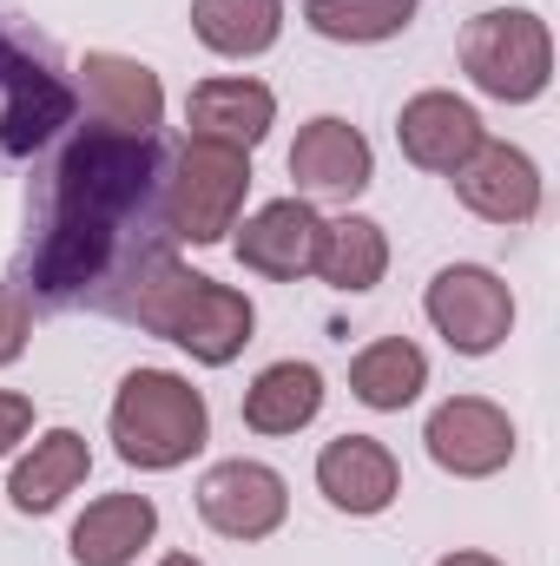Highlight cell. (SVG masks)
I'll return each mask as SVG.
<instances>
[{
	"label": "cell",
	"instance_id": "1",
	"mask_svg": "<svg viewBox=\"0 0 560 566\" xmlns=\"http://www.w3.org/2000/svg\"><path fill=\"white\" fill-rule=\"evenodd\" d=\"M133 316H139V329L152 336H165V343H178L191 363H205V369H225V363H238L245 356V343H251V329H258V310H251V296L245 290H231V283L218 277H198V271H185L178 258H139V271H133V303H126Z\"/></svg>",
	"mask_w": 560,
	"mask_h": 566
},
{
	"label": "cell",
	"instance_id": "2",
	"mask_svg": "<svg viewBox=\"0 0 560 566\" xmlns=\"http://www.w3.org/2000/svg\"><path fill=\"white\" fill-rule=\"evenodd\" d=\"M106 428H113V448H120L126 468L165 474V468H185L205 448L211 409H205V396L185 376H172V369H133L120 382V396H113Z\"/></svg>",
	"mask_w": 560,
	"mask_h": 566
},
{
	"label": "cell",
	"instance_id": "3",
	"mask_svg": "<svg viewBox=\"0 0 560 566\" xmlns=\"http://www.w3.org/2000/svg\"><path fill=\"white\" fill-rule=\"evenodd\" d=\"M152 178H158L152 139H126V133H100L93 126L60 158V205H53V218L120 238V224L145 205Z\"/></svg>",
	"mask_w": 560,
	"mask_h": 566
},
{
	"label": "cell",
	"instance_id": "4",
	"mask_svg": "<svg viewBox=\"0 0 560 566\" xmlns=\"http://www.w3.org/2000/svg\"><path fill=\"white\" fill-rule=\"evenodd\" d=\"M462 73L501 106H528L554 80V33L528 7H495L462 27Z\"/></svg>",
	"mask_w": 560,
	"mask_h": 566
},
{
	"label": "cell",
	"instance_id": "5",
	"mask_svg": "<svg viewBox=\"0 0 560 566\" xmlns=\"http://www.w3.org/2000/svg\"><path fill=\"white\" fill-rule=\"evenodd\" d=\"M245 191H251V151L185 139L165 178V231L185 244H225V231H238Z\"/></svg>",
	"mask_w": 560,
	"mask_h": 566
},
{
	"label": "cell",
	"instance_id": "6",
	"mask_svg": "<svg viewBox=\"0 0 560 566\" xmlns=\"http://www.w3.org/2000/svg\"><path fill=\"white\" fill-rule=\"evenodd\" d=\"M422 310H428L435 336L455 356H488L515 329V290L495 277L488 264H448V271H435L428 290H422Z\"/></svg>",
	"mask_w": 560,
	"mask_h": 566
},
{
	"label": "cell",
	"instance_id": "7",
	"mask_svg": "<svg viewBox=\"0 0 560 566\" xmlns=\"http://www.w3.org/2000/svg\"><path fill=\"white\" fill-rule=\"evenodd\" d=\"M422 441H428V461L442 474H455V481H488V474H501L515 461V422L488 396H448L428 416Z\"/></svg>",
	"mask_w": 560,
	"mask_h": 566
},
{
	"label": "cell",
	"instance_id": "8",
	"mask_svg": "<svg viewBox=\"0 0 560 566\" xmlns=\"http://www.w3.org/2000/svg\"><path fill=\"white\" fill-rule=\"evenodd\" d=\"M198 514H205V527L211 534H225V541H271L283 527V514H290V488H283L278 468H265V461H218L205 481H198Z\"/></svg>",
	"mask_w": 560,
	"mask_h": 566
},
{
	"label": "cell",
	"instance_id": "9",
	"mask_svg": "<svg viewBox=\"0 0 560 566\" xmlns=\"http://www.w3.org/2000/svg\"><path fill=\"white\" fill-rule=\"evenodd\" d=\"M317 494H323L336 514L370 521V514H390V507H396L403 468H396V454H390L376 434H336V441H323V454H317Z\"/></svg>",
	"mask_w": 560,
	"mask_h": 566
},
{
	"label": "cell",
	"instance_id": "10",
	"mask_svg": "<svg viewBox=\"0 0 560 566\" xmlns=\"http://www.w3.org/2000/svg\"><path fill=\"white\" fill-rule=\"evenodd\" d=\"M317 244H323V211L310 198H271L265 211L245 218L238 264L271 283H297L317 271Z\"/></svg>",
	"mask_w": 560,
	"mask_h": 566
},
{
	"label": "cell",
	"instance_id": "11",
	"mask_svg": "<svg viewBox=\"0 0 560 566\" xmlns=\"http://www.w3.org/2000/svg\"><path fill=\"white\" fill-rule=\"evenodd\" d=\"M455 198L488 224H528L541 211V165L508 139H481L475 158L455 171Z\"/></svg>",
	"mask_w": 560,
	"mask_h": 566
},
{
	"label": "cell",
	"instance_id": "12",
	"mask_svg": "<svg viewBox=\"0 0 560 566\" xmlns=\"http://www.w3.org/2000/svg\"><path fill=\"white\" fill-rule=\"evenodd\" d=\"M290 178H297V198H323V191L330 198H356L376 178V151H370V139L350 119L323 113L290 145Z\"/></svg>",
	"mask_w": 560,
	"mask_h": 566
},
{
	"label": "cell",
	"instance_id": "13",
	"mask_svg": "<svg viewBox=\"0 0 560 566\" xmlns=\"http://www.w3.org/2000/svg\"><path fill=\"white\" fill-rule=\"evenodd\" d=\"M86 73V113L100 133H126V139H152L158 119H165V86L145 60L126 53H86L80 60Z\"/></svg>",
	"mask_w": 560,
	"mask_h": 566
},
{
	"label": "cell",
	"instance_id": "14",
	"mask_svg": "<svg viewBox=\"0 0 560 566\" xmlns=\"http://www.w3.org/2000/svg\"><path fill=\"white\" fill-rule=\"evenodd\" d=\"M481 139H488V133H481V113H475L468 99H455V93H416V99L396 113V145H403V158L422 165V171H435V178H455V171L475 158Z\"/></svg>",
	"mask_w": 560,
	"mask_h": 566
},
{
	"label": "cell",
	"instance_id": "15",
	"mask_svg": "<svg viewBox=\"0 0 560 566\" xmlns=\"http://www.w3.org/2000/svg\"><path fill=\"white\" fill-rule=\"evenodd\" d=\"M185 119H191V139L258 151L265 133L278 126V93L265 80H205V86H191Z\"/></svg>",
	"mask_w": 560,
	"mask_h": 566
},
{
	"label": "cell",
	"instance_id": "16",
	"mask_svg": "<svg viewBox=\"0 0 560 566\" xmlns=\"http://www.w3.org/2000/svg\"><path fill=\"white\" fill-rule=\"evenodd\" d=\"M0 86H7V106H0V151H13V158L40 151V145L73 119V93H66L60 73H46V66H27V60L7 53Z\"/></svg>",
	"mask_w": 560,
	"mask_h": 566
},
{
	"label": "cell",
	"instance_id": "17",
	"mask_svg": "<svg viewBox=\"0 0 560 566\" xmlns=\"http://www.w3.org/2000/svg\"><path fill=\"white\" fill-rule=\"evenodd\" d=\"M86 474H93L86 434H80V428H46V434L20 454V468H13V481H7V501H13V514H53Z\"/></svg>",
	"mask_w": 560,
	"mask_h": 566
},
{
	"label": "cell",
	"instance_id": "18",
	"mask_svg": "<svg viewBox=\"0 0 560 566\" xmlns=\"http://www.w3.org/2000/svg\"><path fill=\"white\" fill-rule=\"evenodd\" d=\"M158 534V507L152 494H100L80 521H73V566H133Z\"/></svg>",
	"mask_w": 560,
	"mask_h": 566
},
{
	"label": "cell",
	"instance_id": "19",
	"mask_svg": "<svg viewBox=\"0 0 560 566\" xmlns=\"http://www.w3.org/2000/svg\"><path fill=\"white\" fill-rule=\"evenodd\" d=\"M422 389H428V356H422L409 336H376L370 349H356L350 363V396L376 416H396L409 409Z\"/></svg>",
	"mask_w": 560,
	"mask_h": 566
},
{
	"label": "cell",
	"instance_id": "20",
	"mask_svg": "<svg viewBox=\"0 0 560 566\" xmlns=\"http://www.w3.org/2000/svg\"><path fill=\"white\" fill-rule=\"evenodd\" d=\"M323 416V369L317 363H271L245 389V428L251 434H297Z\"/></svg>",
	"mask_w": 560,
	"mask_h": 566
},
{
	"label": "cell",
	"instance_id": "21",
	"mask_svg": "<svg viewBox=\"0 0 560 566\" xmlns=\"http://www.w3.org/2000/svg\"><path fill=\"white\" fill-rule=\"evenodd\" d=\"M383 271H390V238H383V224H376V218H356V211L323 218L317 277L330 283V290L363 296V290H376V283H383Z\"/></svg>",
	"mask_w": 560,
	"mask_h": 566
},
{
	"label": "cell",
	"instance_id": "22",
	"mask_svg": "<svg viewBox=\"0 0 560 566\" xmlns=\"http://www.w3.org/2000/svg\"><path fill=\"white\" fill-rule=\"evenodd\" d=\"M191 33L218 60H258L283 33V0H191Z\"/></svg>",
	"mask_w": 560,
	"mask_h": 566
},
{
	"label": "cell",
	"instance_id": "23",
	"mask_svg": "<svg viewBox=\"0 0 560 566\" xmlns=\"http://www.w3.org/2000/svg\"><path fill=\"white\" fill-rule=\"evenodd\" d=\"M303 20H310V33H323V40L376 46V40L409 33L416 0H310V7H303Z\"/></svg>",
	"mask_w": 560,
	"mask_h": 566
},
{
	"label": "cell",
	"instance_id": "24",
	"mask_svg": "<svg viewBox=\"0 0 560 566\" xmlns=\"http://www.w3.org/2000/svg\"><path fill=\"white\" fill-rule=\"evenodd\" d=\"M27 329H33V310H27V296L13 290V283H0V369L27 349Z\"/></svg>",
	"mask_w": 560,
	"mask_h": 566
},
{
	"label": "cell",
	"instance_id": "25",
	"mask_svg": "<svg viewBox=\"0 0 560 566\" xmlns=\"http://www.w3.org/2000/svg\"><path fill=\"white\" fill-rule=\"evenodd\" d=\"M27 428H33V396H20V389H0V461L27 441Z\"/></svg>",
	"mask_w": 560,
	"mask_h": 566
},
{
	"label": "cell",
	"instance_id": "26",
	"mask_svg": "<svg viewBox=\"0 0 560 566\" xmlns=\"http://www.w3.org/2000/svg\"><path fill=\"white\" fill-rule=\"evenodd\" d=\"M435 566H501L495 554H448V560H435Z\"/></svg>",
	"mask_w": 560,
	"mask_h": 566
},
{
	"label": "cell",
	"instance_id": "27",
	"mask_svg": "<svg viewBox=\"0 0 560 566\" xmlns=\"http://www.w3.org/2000/svg\"><path fill=\"white\" fill-rule=\"evenodd\" d=\"M158 566H205V560H191V554H165Z\"/></svg>",
	"mask_w": 560,
	"mask_h": 566
},
{
	"label": "cell",
	"instance_id": "28",
	"mask_svg": "<svg viewBox=\"0 0 560 566\" xmlns=\"http://www.w3.org/2000/svg\"><path fill=\"white\" fill-rule=\"evenodd\" d=\"M0 66H7V40H0Z\"/></svg>",
	"mask_w": 560,
	"mask_h": 566
}]
</instances>
